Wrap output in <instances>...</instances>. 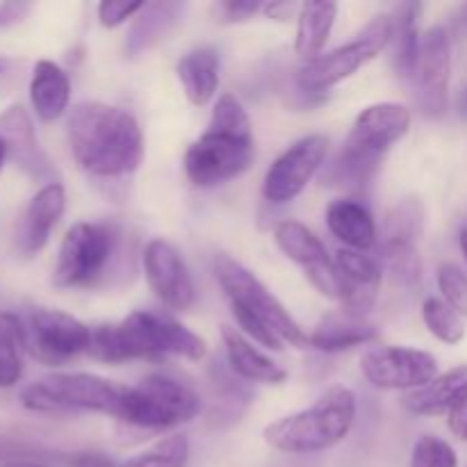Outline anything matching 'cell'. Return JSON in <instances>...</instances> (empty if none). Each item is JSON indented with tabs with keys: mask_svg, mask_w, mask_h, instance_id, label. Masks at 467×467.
<instances>
[{
	"mask_svg": "<svg viewBox=\"0 0 467 467\" xmlns=\"http://www.w3.org/2000/svg\"><path fill=\"white\" fill-rule=\"evenodd\" d=\"M5 162H7V149H5L3 140H0V171H3Z\"/></svg>",
	"mask_w": 467,
	"mask_h": 467,
	"instance_id": "f6af8a7d",
	"label": "cell"
},
{
	"mask_svg": "<svg viewBox=\"0 0 467 467\" xmlns=\"http://www.w3.org/2000/svg\"><path fill=\"white\" fill-rule=\"evenodd\" d=\"M390 39L392 18L377 16L349 44L337 46L331 53H322L319 57L306 62L296 76V85L304 94H324L372 62L381 50L390 46Z\"/></svg>",
	"mask_w": 467,
	"mask_h": 467,
	"instance_id": "9c48e42d",
	"label": "cell"
},
{
	"mask_svg": "<svg viewBox=\"0 0 467 467\" xmlns=\"http://www.w3.org/2000/svg\"><path fill=\"white\" fill-rule=\"evenodd\" d=\"M360 372L379 390H420L438 377V360L413 347H372L360 358Z\"/></svg>",
	"mask_w": 467,
	"mask_h": 467,
	"instance_id": "4fadbf2b",
	"label": "cell"
},
{
	"mask_svg": "<svg viewBox=\"0 0 467 467\" xmlns=\"http://www.w3.org/2000/svg\"><path fill=\"white\" fill-rule=\"evenodd\" d=\"M71 467H117L105 454H94V451H85V454H76L71 459Z\"/></svg>",
	"mask_w": 467,
	"mask_h": 467,
	"instance_id": "ab89813d",
	"label": "cell"
},
{
	"mask_svg": "<svg viewBox=\"0 0 467 467\" xmlns=\"http://www.w3.org/2000/svg\"><path fill=\"white\" fill-rule=\"evenodd\" d=\"M299 12L301 5H295V3H272V5H265V14L272 18H290L292 12Z\"/></svg>",
	"mask_w": 467,
	"mask_h": 467,
	"instance_id": "60d3db41",
	"label": "cell"
},
{
	"mask_svg": "<svg viewBox=\"0 0 467 467\" xmlns=\"http://www.w3.org/2000/svg\"><path fill=\"white\" fill-rule=\"evenodd\" d=\"M356 420V395L333 386L308 409L267 424L265 442L283 454H315L336 447L349 436Z\"/></svg>",
	"mask_w": 467,
	"mask_h": 467,
	"instance_id": "5b68a950",
	"label": "cell"
},
{
	"mask_svg": "<svg viewBox=\"0 0 467 467\" xmlns=\"http://www.w3.org/2000/svg\"><path fill=\"white\" fill-rule=\"evenodd\" d=\"M255 158L254 128L233 94L219 96L208 130L187 149L185 173L196 187H214L242 176Z\"/></svg>",
	"mask_w": 467,
	"mask_h": 467,
	"instance_id": "3957f363",
	"label": "cell"
},
{
	"mask_svg": "<svg viewBox=\"0 0 467 467\" xmlns=\"http://www.w3.org/2000/svg\"><path fill=\"white\" fill-rule=\"evenodd\" d=\"M451 78V39L442 26H433L420 36L418 59H415L410 82L415 89V103L424 117L438 119L450 105Z\"/></svg>",
	"mask_w": 467,
	"mask_h": 467,
	"instance_id": "8fae6325",
	"label": "cell"
},
{
	"mask_svg": "<svg viewBox=\"0 0 467 467\" xmlns=\"http://www.w3.org/2000/svg\"><path fill=\"white\" fill-rule=\"evenodd\" d=\"M420 5L409 3L401 5L397 9L392 18V64H395V71L401 78L410 80V73H413L415 59H418L420 50V32H418V16H420Z\"/></svg>",
	"mask_w": 467,
	"mask_h": 467,
	"instance_id": "4316f807",
	"label": "cell"
},
{
	"mask_svg": "<svg viewBox=\"0 0 467 467\" xmlns=\"http://www.w3.org/2000/svg\"><path fill=\"white\" fill-rule=\"evenodd\" d=\"M328 231L345 244V249H354L365 254L377 244V222L372 213L358 201L337 199L327 208Z\"/></svg>",
	"mask_w": 467,
	"mask_h": 467,
	"instance_id": "7402d4cb",
	"label": "cell"
},
{
	"mask_svg": "<svg viewBox=\"0 0 467 467\" xmlns=\"http://www.w3.org/2000/svg\"><path fill=\"white\" fill-rule=\"evenodd\" d=\"M117 235L105 223L80 222L64 235L53 269V285L62 290L89 287L103 276L114 254Z\"/></svg>",
	"mask_w": 467,
	"mask_h": 467,
	"instance_id": "30bf717a",
	"label": "cell"
},
{
	"mask_svg": "<svg viewBox=\"0 0 467 467\" xmlns=\"http://www.w3.org/2000/svg\"><path fill=\"white\" fill-rule=\"evenodd\" d=\"M222 340L226 347V358L233 372L237 377L254 383H269L278 386L287 379V372L278 363H274L269 356H265L254 342L246 340L240 331L231 327H222Z\"/></svg>",
	"mask_w": 467,
	"mask_h": 467,
	"instance_id": "ffe728a7",
	"label": "cell"
},
{
	"mask_svg": "<svg viewBox=\"0 0 467 467\" xmlns=\"http://www.w3.org/2000/svg\"><path fill=\"white\" fill-rule=\"evenodd\" d=\"M327 153L328 140L324 135H308L295 141L285 153L274 160V164L265 173V199L276 205L295 201L319 171Z\"/></svg>",
	"mask_w": 467,
	"mask_h": 467,
	"instance_id": "5bb4252c",
	"label": "cell"
},
{
	"mask_svg": "<svg viewBox=\"0 0 467 467\" xmlns=\"http://www.w3.org/2000/svg\"><path fill=\"white\" fill-rule=\"evenodd\" d=\"M9 68V62L5 57H0V73H5Z\"/></svg>",
	"mask_w": 467,
	"mask_h": 467,
	"instance_id": "7dc6e473",
	"label": "cell"
},
{
	"mask_svg": "<svg viewBox=\"0 0 467 467\" xmlns=\"http://www.w3.org/2000/svg\"><path fill=\"white\" fill-rule=\"evenodd\" d=\"M456 109H459V117L467 121V87L459 94V100H456Z\"/></svg>",
	"mask_w": 467,
	"mask_h": 467,
	"instance_id": "b9f144b4",
	"label": "cell"
},
{
	"mask_svg": "<svg viewBox=\"0 0 467 467\" xmlns=\"http://www.w3.org/2000/svg\"><path fill=\"white\" fill-rule=\"evenodd\" d=\"M27 351L26 324L14 313H0V390L23 377V354Z\"/></svg>",
	"mask_w": 467,
	"mask_h": 467,
	"instance_id": "83f0119b",
	"label": "cell"
},
{
	"mask_svg": "<svg viewBox=\"0 0 467 467\" xmlns=\"http://www.w3.org/2000/svg\"><path fill=\"white\" fill-rule=\"evenodd\" d=\"M67 208V192L62 182H48L27 203L16 228V249L23 255H36L50 240V233Z\"/></svg>",
	"mask_w": 467,
	"mask_h": 467,
	"instance_id": "ac0fdd59",
	"label": "cell"
},
{
	"mask_svg": "<svg viewBox=\"0 0 467 467\" xmlns=\"http://www.w3.org/2000/svg\"><path fill=\"white\" fill-rule=\"evenodd\" d=\"M67 128L73 158L89 176L121 178L140 167L144 137L128 109L87 100L71 109Z\"/></svg>",
	"mask_w": 467,
	"mask_h": 467,
	"instance_id": "6da1fadb",
	"label": "cell"
},
{
	"mask_svg": "<svg viewBox=\"0 0 467 467\" xmlns=\"http://www.w3.org/2000/svg\"><path fill=\"white\" fill-rule=\"evenodd\" d=\"M146 7V3H119V0H103L99 5V21L100 26L112 30V27L123 26L128 18L140 14Z\"/></svg>",
	"mask_w": 467,
	"mask_h": 467,
	"instance_id": "d590c367",
	"label": "cell"
},
{
	"mask_svg": "<svg viewBox=\"0 0 467 467\" xmlns=\"http://www.w3.org/2000/svg\"><path fill=\"white\" fill-rule=\"evenodd\" d=\"M410 130V112L400 103L368 105L356 117L345 146L337 153L328 181L358 187L374 178L388 150Z\"/></svg>",
	"mask_w": 467,
	"mask_h": 467,
	"instance_id": "277c9868",
	"label": "cell"
},
{
	"mask_svg": "<svg viewBox=\"0 0 467 467\" xmlns=\"http://www.w3.org/2000/svg\"><path fill=\"white\" fill-rule=\"evenodd\" d=\"M459 23L463 27H467V5H463V7H461V12H459Z\"/></svg>",
	"mask_w": 467,
	"mask_h": 467,
	"instance_id": "bcb514c9",
	"label": "cell"
},
{
	"mask_svg": "<svg viewBox=\"0 0 467 467\" xmlns=\"http://www.w3.org/2000/svg\"><path fill=\"white\" fill-rule=\"evenodd\" d=\"M32 9L30 3H18V0H9V3H0V30L3 27H12L21 23Z\"/></svg>",
	"mask_w": 467,
	"mask_h": 467,
	"instance_id": "74e56055",
	"label": "cell"
},
{
	"mask_svg": "<svg viewBox=\"0 0 467 467\" xmlns=\"http://www.w3.org/2000/svg\"><path fill=\"white\" fill-rule=\"evenodd\" d=\"M27 351L46 365H64L89 354L91 328L62 310L36 308L26 324Z\"/></svg>",
	"mask_w": 467,
	"mask_h": 467,
	"instance_id": "7c38bea8",
	"label": "cell"
},
{
	"mask_svg": "<svg viewBox=\"0 0 467 467\" xmlns=\"http://www.w3.org/2000/svg\"><path fill=\"white\" fill-rule=\"evenodd\" d=\"M424 213L418 199H404L392 208L386 222V249L395 246H415L422 233Z\"/></svg>",
	"mask_w": 467,
	"mask_h": 467,
	"instance_id": "f546056e",
	"label": "cell"
},
{
	"mask_svg": "<svg viewBox=\"0 0 467 467\" xmlns=\"http://www.w3.org/2000/svg\"><path fill=\"white\" fill-rule=\"evenodd\" d=\"M447 427H450V431L454 433L459 441L467 442V401L447 415Z\"/></svg>",
	"mask_w": 467,
	"mask_h": 467,
	"instance_id": "f35d334b",
	"label": "cell"
},
{
	"mask_svg": "<svg viewBox=\"0 0 467 467\" xmlns=\"http://www.w3.org/2000/svg\"><path fill=\"white\" fill-rule=\"evenodd\" d=\"M123 388L112 381L87 372H57L30 383L21 392V401L35 413H68V410H91V413L117 415Z\"/></svg>",
	"mask_w": 467,
	"mask_h": 467,
	"instance_id": "52a82bcc",
	"label": "cell"
},
{
	"mask_svg": "<svg viewBox=\"0 0 467 467\" xmlns=\"http://www.w3.org/2000/svg\"><path fill=\"white\" fill-rule=\"evenodd\" d=\"M30 100L39 121L53 123L67 112L71 100V80L59 64L39 59L30 80Z\"/></svg>",
	"mask_w": 467,
	"mask_h": 467,
	"instance_id": "44dd1931",
	"label": "cell"
},
{
	"mask_svg": "<svg viewBox=\"0 0 467 467\" xmlns=\"http://www.w3.org/2000/svg\"><path fill=\"white\" fill-rule=\"evenodd\" d=\"M336 267L340 274V304L345 313L363 317L372 310L381 287V265L360 251L340 249L336 254Z\"/></svg>",
	"mask_w": 467,
	"mask_h": 467,
	"instance_id": "e0dca14e",
	"label": "cell"
},
{
	"mask_svg": "<svg viewBox=\"0 0 467 467\" xmlns=\"http://www.w3.org/2000/svg\"><path fill=\"white\" fill-rule=\"evenodd\" d=\"M201 413V397L176 379L150 374L135 388H123L114 418L146 431H169Z\"/></svg>",
	"mask_w": 467,
	"mask_h": 467,
	"instance_id": "8992f818",
	"label": "cell"
},
{
	"mask_svg": "<svg viewBox=\"0 0 467 467\" xmlns=\"http://www.w3.org/2000/svg\"><path fill=\"white\" fill-rule=\"evenodd\" d=\"M205 351L203 337L158 310H137L121 322L91 328L89 356L103 363L158 360L164 356L201 360Z\"/></svg>",
	"mask_w": 467,
	"mask_h": 467,
	"instance_id": "7a4b0ae2",
	"label": "cell"
},
{
	"mask_svg": "<svg viewBox=\"0 0 467 467\" xmlns=\"http://www.w3.org/2000/svg\"><path fill=\"white\" fill-rule=\"evenodd\" d=\"M374 340H379V331L372 324L342 310L340 315H331L315 327V331L308 336V347L327 351V354H336V351L369 345Z\"/></svg>",
	"mask_w": 467,
	"mask_h": 467,
	"instance_id": "603a6c76",
	"label": "cell"
},
{
	"mask_svg": "<svg viewBox=\"0 0 467 467\" xmlns=\"http://www.w3.org/2000/svg\"><path fill=\"white\" fill-rule=\"evenodd\" d=\"M467 401V365L450 369L445 374H438L431 383H427L420 390L409 392L401 400L406 410L413 415H427V418H438V415H450L459 406Z\"/></svg>",
	"mask_w": 467,
	"mask_h": 467,
	"instance_id": "d6986e66",
	"label": "cell"
},
{
	"mask_svg": "<svg viewBox=\"0 0 467 467\" xmlns=\"http://www.w3.org/2000/svg\"><path fill=\"white\" fill-rule=\"evenodd\" d=\"M144 276L150 292L169 310H187L196 299V287L181 251L167 240H150L144 249Z\"/></svg>",
	"mask_w": 467,
	"mask_h": 467,
	"instance_id": "9a60e30c",
	"label": "cell"
},
{
	"mask_svg": "<svg viewBox=\"0 0 467 467\" xmlns=\"http://www.w3.org/2000/svg\"><path fill=\"white\" fill-rule=\"evenodd\" d=\"M187 461H190V442L185 436L176 433L158 441L150 450L126 461L121 467H187Z\"/></svg>",
	"mask_w": 467,
	"mask_h": 467,
	"instance_id": "1f68e13d",
	"label": "cell"
},
{
	"mask_svg": "<svg viewBox=\"0 0 467 467\" xmlns=\"http://www.w3.org/2000/svg\"><path fill=\"white\" fill-rule=\"evenodd\" d=\"M438 290H441L442 301L456 310L461 317L467 319V274L459 265L442 263L438 267Z\"/></svg>",
	"mask_w": 467,
	"mask_h": 467,
	"instance_id": "d6a6232c",
	"label": "cell"
},
{
	"mask_svg": "<svg viewBox=\"0 0 467 467\" xmlns=\"http://www.w3.org/2000/svg\"><path fill=\"white\" fill-rule=\"evenodd\" d=\"M459 244H461V251H463V258H465V263H467V228H463V231H461Z\"/></svg>",
	"mask_w": 467,
	"mask_h": 467,
	"instance_id": "ee69618b",
	"label": "cell"
},
{
	"mask_svg": "<svg viewBox=\"0 0 467 467\" xmlns=\"http://www.w3.org/2000/svg\"><path fill=\"white\" fill-rule=\"evenodd\" d=\"M422 319L424 327L429 328L436 340L445 342V345H459L465 337V324L463 317L456 313L451 306H447L445 301L438 299V296H429L422 304Z\"/></svg>",
	"mask_w": 467,
	"mask_h": 467,
	"instance_id": "4dcf8cb0",
	"label": "cell"
},
{
	"mask_svg": "<svg viewBox=\"0 0 467 467\" xmlns=\"http://www.w3.org/2000/svg\"><path fill=\"white\" fill-rule=\"evenodd\" d=\"M260 9H265V5L258 3V0H228V3L219 5V12L228 21H244V18L254 16Z\"/></svg>",
	"mask_w": 467,
	"mask_h": 467,
	"instance_id": "8d00e7d4",
	"label": "cell"
},
{
	"mask_svg": "<svg viewBox=\"0 0 467 467\" xmlns=\"http://www.w3.org/2000/svg\"><path fill=\"white\" fill-rule=\"evenodd\" d=\"M178 80L187 100L196 108H203L214 99L219 87V55L217 50L203 46V48L190 50L182 55L176 67Z\"/></svg>",
	"mask_w": 467,
	"mask_h": 467,
	"instance_id": "cb8c5ba5",
	"label": "cell"
},
{
	"mask_svg": "<svg viewBox=\"0 0 467 467\" xmlns=\"http://www.w3.org/2000/svg\"><path fill=\"white\" fill-rule=\"evenodd\" d=\"M231 313H233V317H235L237 327L242 328V333H244V336H249L251 340L258 342V345H263V347H267V349H274V351L283 349V340L272 331V328L267 327V324L263 322V319H258L255 315L246 313V310L235 308V306H231Z\"/></svg>",
	"mask_w": 467,
	"mask_h": 467,
	"instance_id": "e575fe53",
	"label": "cell"
},
{
	"mask_svg": "<svg viewBox=\"0 0 467 467\" xmlns=\"http://www.w3.org/2000/svg\"><path fill=\"white\" fill-rule=\"evenodd\" d=\"M0 140L7 149V160H12L21 171L36 181L57 182L55 178V167L46 150L36 141L35 126L32 119L21 105H9L7 109L0 112Z\"/></svg>",
	"mask_w": 467,
	"mask_h": 467,
	"instance_id": "2e32d148",
	"label": "cell"
},
{
	"mask_svg": "<svg viewBox=\"0 0 467 467\" xmlns=\"http://www.w3.org/2000/svg\"><path fill=\"white\" fill-rule=\"evenodd\" d=\"M410 467H459V456L442 438L422 436L410 451Z\"/></svg>",
	"mask_w": 467,
	"mask_h": 467,
	"instance_id": "836d02e7",
	"label": "cell"
},
{
	"mask_svg": "<svg viewBox=\"0 0 467 467\" xmlns=\"http://www.w3.org/2000/svg\"><path fill=\"white\" fill-rule=\"evenodd\" d=\"M178 5L171 3H153L146 5L141 9V16H137L135 26H132L130 36H128V53L137 55L153 46L158 39H164V32L171 27L173 18H176Z\"/></svg>",
	"mask_w": 467,
	"mask_h": 467,
	"instance_id": "f1b7e54d",
	"label": "cell"
},
{
	"mask_svg": "<svg viewBox=\"0 0 467 467\" xmlns=\"http://www.w3.org/2000/svg\"><path fill=\"white\" fill-rule=\"evenodd\" d=\"M274 240L276 246L292 260V263L301 265L306 272L315 267H322V265L331 263V255H328L324 242L310 231L304 223L295 222V219H285V222L276 223L274 228Z\"/></svg>",
	"mask_w": 467,
	"mask_h": 467,
	"instance_id": "484cf974",
	"label": "cell"
},
{
	"mask_svg": "<svg viewBox=\"0 0 467 467\" xmlns=\"http://www.w3.org/2000/svg\"><path fill=\"white\" fill-rule=\"evenodd\" d=\"M337 18L336 3H304L296 14L295 50L301 59L319 57Z\"/></svg>",
	"mask_w": 467,
	"mask_h": 467,
	"instance_id": "d4e9b609",
	"label": "cell"
},
{
	"mask_svg": "<svg viewBox=\"0 0 467 467\" xmlns=\"http://www.w3.org/2000/svg\"><path fill=\"white\" fill-rule=\"evenodd\" d=\"M0 467H48V465H41V463H32V461H7Z\"/></svg>",
	"mask_w": 467,
	"mask_h": 467,
	"instance_id": "7bdbcfd3",
	"label": "cell"
},
{
	"mask_svg": "<svg viewBox=\"0 0 467 467\" xmlns=\"http://www.w3.org/2000/svg\"><path fill=\"white\" fill-rule=\"evenodd\" d=\"M214 274H217L219 285L226 292L231 306L263 319L283 342H290L292 347H308V333L244 265L237 263L231 255L219 254L214 258Z\"/></svg>",
	"mask_w": 467,
	"mask_h": 467,
	"instance_id": "ba28073f",
	"label": "cell"
}]
</instances>
